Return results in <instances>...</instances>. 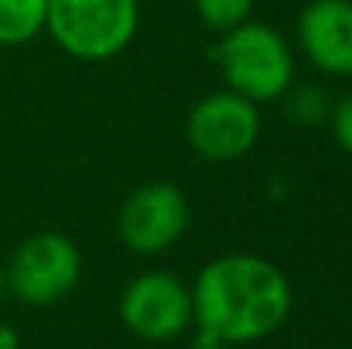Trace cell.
<instances>
[{"label":"cell","mask_w":352,"mask_h":349,"mask_svg":"<svg viewBox=\"0 0 352 349\" xmlns=\"http://www.w3.org/2000/svg\"><path fill=\"white\" fill-rule=\"evenodd\" d=\"M331 127H334L340 148L352 158V93L331 109Z\"/></svg>","instance_id":"12"},{"label":"cell","mask_w":352,"mask_h":349,"mask_svg":"<svg viewBox=\"0 0 352 349\" xmlns=\"http://www.w3.org/2000/svg\"><path fill=\"white\" fill-rule=\"evenodd\" d=\"M226 90L250 99V102H272L281 99L294 80V53L287 41L263 22H241L219 34L213 49Z\"/></svg>","instance_id":"2"},{"label":"cell","mask_w":352,"mask_h":349,"mask_svg":"<svg viewBox=\"0 0 352 349\" xmlns=\"http://www.w3.org/2000/svg\"><path fill=\"white\" fill-rule=\"evenodd\" d=\"M10 294V288H6V269H0V300Z\"/></svg>","instance_id":"15"},{"label":"cell","mask_w":352,"mask_h":349,"mask_svg":"<svg viewBox=\"0 0 352 349\" xmlns=\"http://www.w3.org/2000/svg\"><path fill=\"white\" fill-rule=\"evenodd\" d=\"M118 309L130 334L164 344L192 325V288L173 272H142L124 288Z\"/></svg>","instance_id":"5"},{"label":"cell","mask_w":352,"mask_h":349,"mask_svg":"<svg viewBox=\"0 0 352 349\" xmlns=\"http://www.w3.org/2000/svg\"><path fill=\"white\" fill-rule=\"evenodd\" d=\"M0 349H19V334H16V328L0 325Z\"/></svg>","instance_id":"14"},{"label":"cell","mask_w":352,"mask_h":349,"mask_svg":"<svg viewBox=\"0 0 352 349\" xmlns=\"http://www.w3.org/2000/svg\"><path fill=\"white\" fill-rule=\"evenodd\" d=\"M136 28L140 0H47L43 31L74 59H111L136 37Z\"/></svg>","instance_id":"3"},{"label":"cell","mask_w":352,"mask_h":349,"mask_svg":"<svg viewBox=\"0 0 352 349\" xmlns=\"http://www.w3.org/2000/svg\"><path fill=\"white\" fill-rule=\"evenodd\" d=\"M188 146L207 161H235L260 139L256 102L232 90H219L198 99L186 121Z\"/></svg>","instance_id":"6"},{"label":"cell","mask_w":352,"mask_h":349,"mask_svg":"<svg viewBox=\"0 0 352 349\" xmlns=\"http://www.w3.org/2000/svg\"><path fill=\"white\" fill-rule=\"evenodd\" d=\"M47 28V0H0V47L34 41Z\"/></svg>","instance_id":"9"},{"label":"cell","mask_w":352,"mask_h":349,"mask_svg":"<svg viewBox=\"0 0 352 349\" xmlns=\"http://www.w3.org/2000/svg\"><path fill=\"white\" fill-rule=\"evenodd\" d=\"M285 109L297 124H306V127H309V124H322L324 117H331V99L322 87L306 84V87H297V90L287 87Z\"/></svg>","instance_id":"10"},{"label":"cell","mask_w":352,"mask_h":349,"mask_svg":"<svg viewBox=\"0 0 352 349\" xmlns=\"http://www.w3.org/2000/svg\"><path fill=\"white\" fill-rule=\"evenodd\" d=\"M306 59L324 74H352V0H312L297 19Z\"/></svg>","instance_id":"8"},{"label":"cell","mask_w":352,"mask_h":349,"mask_svg":"<svg viewBox=\"0 0 352 349\" xmlns=\"http://www.w3.org/2000/svg\"><path fill=\"white\" fill-rule=\"evenodd\" d=\"M188 226V201L170 183H146L130 192L118 214L121 241L133 254L155 257L182 238Z\"/></svg>","instance_id":"7"},{"label":"cell","mask_w":352,"mask_h":349,"mask_svg":"<svg viewBox=\"0 0 352 349\" xmlns=\"http://www.w3.org/2000/svg\"><path fill=\"white\" fill-rule=\"evenodd\" d=\"M294 306L287 275L256 254H226L198 272L192 284V322L198 334L229 346L275 334Z\"/></svg>","instance_id":"1"},{"label":"cell","mask_w":352,"mask_h":349,"mask_svg":"<svg viewBox=\"0 0 352 349\" xmlns=\"http://www.w3.org/2000/svg\"><path fill=\"white\" fill-rule=\"evenodd\" d=\"M80 278V251L59 232H37L12 251L6 288L25 306H53L74 291Z\"/></svg>","instance_id":"4"},{"label":"cell","mask_w":352,"mask_h":349,"mask_svg":"<svg viewBox=\"0 0 352 349\" xmlns=\"http://www.w3.org/2000/svg\"><path fill=\"white\" fill-rule=\"evenodd\" d=\"M188 349H232L229 344H223V340L210 337V334H198V340H195Z\"/></svg>","instance_id":"13"},{"label":"cell","mask_w":352,"mask_h":349,"mask_svg":"<svg viewBox=\"0 0 352 349\" xmlns=\"http://www.w3.org/2000/svg\"><path fill=\"white\" fill-rule=\"evenodd\" d=\"M195 10H198V19L210 31L226 34L229 28L248 22L254 0H195Z\"/></svg>","instance_id":"11"}]
</instances>
